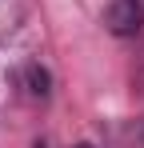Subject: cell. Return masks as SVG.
Listing matches in <instances>:
<instances>
[{
    "instance_id": "cell-2",
    "label": "cell",
    "mask_w": 144,
    "mask_h": 148,
    "mask_svg": "<svg viewBox=\"0 0 144 148\" xmlns=\"http://www.w3.org/2000/svg\"><path fill=\"white\" fill-rule=\"evenodd\" d=\"M76 148H92V144H76Z\"/></svg>"
},
{
    "instance_id": "cell-1",
    "label": "cell",
    "mask_w": 144,
    "mask_h": 148,
    "mask_svg": "<svg viewBox=\"0 0 144 148\" xmlns=\"http://www.w3.org/2000/svg\"><path fill=\"white\" fill-rule=\"evenodd\" d=\"M140 20H144L140 0H112V8H108V28H112L116 36L140 32Z\"/></svg>"
}]
</instances>
